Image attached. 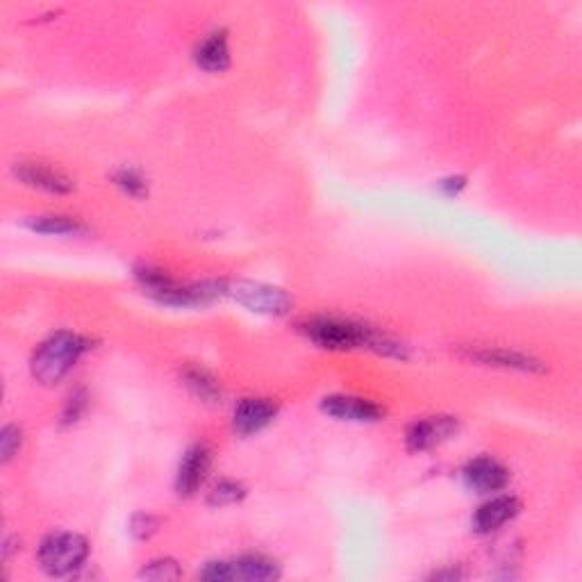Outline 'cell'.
<instances>
[{"label":"cell","instance_id":"1","mask_svg":"<svg viewBox=\"0 0 582 582\" xmlns=\"http://www.w3.org/2000/svg\"><path fill=\"white\" fill-rule=\"evenodd\" d=\"M305 335L312 339L314 344L323 348H332V351H348V348H378V351H389L401 355V348L387 342L378 332L362 326V323L335 319V317H319L305 323Z\"/></svg>","mask_w":582,"mask_h":582},{"label":"cell","instance_id":"2","mask_svg":"<svg viewBox=\"0 0 582 582\" xmlns=\"http://www.w3.org/2000/svg\"><path fill=\"white\" fill-rule=\"evenodd\" d=\"M87 348V339L76 332H57L37 348L35 357H32V376L44 385H55L76 367Z\"/></svg>","mask_w":582,"mask_h":582},{"label":"cell","instance_id":"3","mask_svg":"<svg viewBox=\"0 0 582 582\" xmlns=\"http://www.w3.org/2000/svg\"><path fill=\"white\" fill-rule=\"evenodd\" d=\"M139 280L144 282V289L157 298L160 303L166 305H203L214 301L216 296L226 294V285L223 282H198V285H180L169 276H164L162 271L153 269H141Z\"/></svg>","mask_w":582,"mask_h":582},{"label":"cell","instance_id":"4","mask_svg":"<svg viewBox=\"0 0 582 582\" xmlns=\"http://www.w3.org/2000/svg\"><path fill=\"white\" fill-rule=\"evenodd\" d=\"M89 555V544L76 532H53L39 546V564L48 576L62 578L82 567Z\"/></svg>","mask_w":582,"mask_h":582},{"label":"cell","instance_id":"5","mask_svg":"<svg viewBox=\"0 0 582 582\" xmlns=\"http://www.w3.org/2000/svg\"><path fill=\"white\" fill-rule=\"evenodd\" d=\"M280 576L278 564L264 555H241L232 560H219L205 564L203 571H198V578L223 582V580H244V582H264L276 580Z\"/></svg>","mask_w":582,"mask_h":582},{"label":"cell","instance_id":"6","mask_svg":"<svg viewBox=\"0 0 582 582\" xmlns=\"http://www.w3.org/2000/svg\"><path fill=\"white\" fill-rule=\"evenodd\" d=\"M226 294L235 298L237 303L248 307L251 312L273 314V317L287 314L291 307V298L285 289L262 285V282L239 280L235 285H226Z\"/></svg>","mask_w":582,"mask_h":582},{"label":"cell","instance_id":"7","mask_svg":"<svg viewBox=\"0 0 582 582\" xmlns=\"http://www.w3.org/2000/svg\"><path fill=\"white\" fill-rule=\"evenodd\" d=\"M14 176L28 187L44 189L48 194H69L73 191V180L55 166L41 162H16Z\"/></svg>","mask_w":582,"mask_h":582},{"label":"cell","instance_id":"8","mask_svg":"<svg viewBox=\"0 0 582 582\" xmlns=\"http://www.w3.org/2000/svg\"><path fill=\"white\" fill-rule=\"evenodd\" d=\"M210 464H212V455L207 451L205 444H196L191 446L189 451L182 457L180 467H178V476H176V489L180 496H191L198 492V487L203 485L207 473H210Z\"/></svg>","mask_w":582,"mask_h":582},{"label":"cell","instance_id":"9","mask_svg":"<svg viewBox=\"0 0 582 582\" xmlns=\"http://www.w3.org/2000/svg\"><path fill=\"white\" fill-rule=\"evenodd\" d=\"M510 480V473L494 457H476L464 467V482L480 494L501 492Z\"/></svg>","mask_w":582,"mask_h":582},{"label":"cell","instance_id":"10","mask_svg":"<svg viewBox=\"0 0 582 582\" xmlns=\"http://www.w3.org/2000/svg\"><path fill=\"white\" fill-rule=\"evenodd\" d=\"M321 407L328 417H335L339 421H357V423L378 421L382 414H385L382 412V407L376 403L364 401V398H355V396H342V394L323 398Z\"/></svg>","mask_w":582,"mask_h":582},{"label":"cell","instance_id":"11","mask_svg":"<svg viewBox=\"0 0 582 582\" xmlns=\"http://www.w3.org/2000/svg\"><path fill=\"white\" fill-rule=\"evenodd\" d=\"M278 405L271 403L269 398H244L235 407V430L239 435H253V432H260L262 428L269 426V423L276 419Z\"/></svg>","mask_w":582,"mask_h":582},{"label":"cell","instance_id":"12","mask_svg":"<svg viewBox=\"0 0 582 582\" xmlns=\"http://www.w3.org/2000/svg\"><path fill=\"white\" fill-rule=\"evenodd\" d=\"M455 430L457 421L453 417H432L426 421H417L407 430V448L410 451H428V448L446 442Z\"/></svg>","mask_w":582,"mask_h":582},{"label":"cell","instance_id":"13","mask_svg":"<svg viewBox=\"0 0 582 582\" xmlns=\"http://www.w3.org/2000/svg\"><path fill=\"white\" fill-rule=\"evenodd\" d=\"M521 510L519 501L514 496H498L492 501L480 505L476 517H473V530L480 532V535H489V532H496L498 528H503L507 521H512Z\"/></svg>","mask_w":582,"mask_h":582},{"label":"cell","instance_id":"14","mask_svg":"<svg viewBox=\"0 0 582 582\" xmlns=\"http://www.w3.org/2000/svg\"><path fill=\"white\" fill-rule=\"evenodd\" d=\"M194 57H196V64L210 73H219L223 69H228L230 48H228L226 30H216L212 32V35H207L201 44L196 46Z\"/></svg>","mask_w":582,"mask_h":582},{"label":"cell","instance_id":"15","mask_svg":"<svg viewBox=\"0 0 582 582\" xmlns=\"http://www.w3.org/2000/svg\"><path fill=\"white\" fill-rule=\"evenodd\" d=\"M469 355H471V360L489 364V367H503V369H517V371H544L542 362L532 360L530 355L507 351V348H478V351H471Z\"/></svg>","mask_w":582,"mask_h":582},{"label":"cell","instance_id":"16","mask_svg":"<svg viewBox=\"0 0 582 582\" xmlns=\"http://www.w3.org/2000/svg\"><path fill=\"white\" fill-rule=\"evenodd\" d=\"M28 228L41 232V235H64V237H76L85 235L87 228L85 223H80L78 219H71V216H35V219L28 221Z\"/></svg>","mask_w":582,"mask_h":582},{"label":"cell","instance_id":"17","mask_svg":"<svg viewBox=\"0 0 582 582\" xmlns=\"http://www.w3.org/2000/svg\"><path fill=\"white\" fill-rule=\"evenodd\" d=\"M244 494H246V489L241 487L239 482H235V480H223V482H219V485H216L212 489L210 503L212 505H232V503L241 501V498H244Z\"/></svg>","mask_w":582,"mask_h":582},{"label":"cell","instance_id":"18","mask_svg":"<svg viewBox=\"0 0 582 582\" xmlns=\"http://www.w3.org/2000/svg\"><path fill=\"white\" fill-rule=\"evenodd\" d=\"M187 382H189V387L194 389V392L201 396V398H207V401H212V398L219 396V385H216L214 378L207 376L205 371L201 369H194V371H189L187 373Z\"/></svg>","mask_w":582,"mask_h":582},{"label":"cell","instance_id":"19","mask_svg":"<svg viewBox=\"0 0 582 582\" xmlns=\"http://www.w3.org/2000/svg\"><path fill=\"white\" fill-rule=\"evenodd\" d=\"M114 182L116 185H119L123 191H126L128 196H132V198H141L146 194V180L139 176L137 171H132V169H123V171H119L114 176Z\"/></svg>","mask_w":582,"mask_h":582},{"label":"cell","instance_id":"20","mask_svg":"<svg viewBox=\"0 0 582 582\" xmlns=\"http://www.w3.org/2000/svg\"><path fill=\"white\" fill-rule=\"evenodd\" d=\"M180 576L182 573L178 569V564L173 560L151 562L144 571H141V578H148V580H176Z\"/></svg>","mask_w":582,"mask_h":582},{"label":"cell","instance_id":"21","mask_svg":"<svg viewBox=\"0 0 582 582\" xmlns=\"http://www.w3.org/2000/svg\"><path fill=\"white\" fill-rule=\"evenodd\" d=\"M19 448H21V430L16 426H5L3 432H0V455H3V462H10Z\"/></svg>","mask_w":582,"mask_h":582},{"label":"cell","instance_id":"22","mask_svg":"<svg viewBox=\"0 0 582 582\" xmlns=\"http://www.w3.org/2000/svg\"><path fill=\"white\" fill-rule=\"evenodd\" d=\"M132 535L139 539H148L157 530V519H153L151 514H137L135 519L130 523Z\"/></svg>","mask_w":582,"mask_h":582},{"label":"cell","instance_id":"23","mask_svg":"<svg viewBox=\"0 0 582 582\" xmlns=\"http://www.w3.org/2000/svg\"><path fill=\"white\" fill-rule=\"evenodd\" d=\"M462 187H464V178H451V180H444V182H442V189L446 191L448 196L457 194V191H460Z\"/></svg>","mask_w":582,"mask_h":582}]
</instances>
